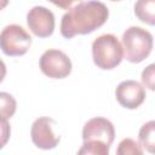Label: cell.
Listing matches in <instances>:
<instances>
[{"label":"cell","instance_id":"obj_1","mask_svg":"<svg viewBox=\"0 0 155 155\" xmlns=\"http://www.w3.org/2000/svg\"><path fill=\"white\" fill-rule=\"evenodd\" d=\"M109 17L108 7L97 0L81 1L68 10L61 21V34L65 39L86 35L101 28Z\"/></svg>","mask_w":155,"mask_h":155},{"label":"cell","instance_id":"obj_2","mask_svg":"<svg viewBox=\"0 0 155 155\" xmlns=\"http://www.w3.org/2000/svg\"><path fill=\"white\" fill-rule=\"evenodd\" d=\"M115 138V128L105 117H92L82 128V145L79 155H108Z\"/></svg>","mask_w":155,"mask_h":155},{"label":"cell","instance_id":"obj_3","mask_svg":"<svg viewBox=\"0 0 155 155\" xmlns=\"http://www.w3.org/2000/svg\"><path fill=\"white\" fill-rule=\"evenodd\" d=\"M124 56V46L114 34H103L92 42L93 63L103 70L116 68Z\"/></svg>","mask_w":155,"mask_h":155},{"label":"cell","instance_id":"obj_4","mask_svg":"<svg viewBox=\"0 0 155 155\" xmlns=\"http://www.w3.org/2000/svg\"><path fill=\"white\" fill-rule=\"evenodd\" d=\"M153 45V35L140 27H130L122 34L124 52L130 63L137 64L148 58L151 53Z\"/></svg>","mask_w":155,"mask_h":155},{"label":"cell","instance_id":"obj_5","mask_svg":"<svg viewBox=\"0 0 155 155\" xmlns=\"http://www.w3.org/2000/svg\"><path fill=\"white\" fill-rule=\"evenodd\" d=\"M31 45V36L18 24L6 25L0 35L1 51L10 57L23 56L28 52Z\"/></svg>","mask_w":155,"mask_h":155},{"label":"cell","instance_id":"obj_6","mask_svg":"<svg viewBox=\"0 0 155 155\" xmlns=\"http://www.w3.org/2000/svg\"><path fill=\"white\" fill-rule=\"evenodd\" d=\"M40 70L51 79H64L71 73V61L61 50H46L40 57Z\"/></svg>","mask_w":155,"mask_h":155},{"label":"cell","instance_id":"obj_7","mask_svg":"<svg viewBox=\"0 0 155 155\" xmlns=\"http://www.w3.org/2000/svg\"><path fill=\"white\" fill-rule=\"evenodd\" d=\"M27 24L38 38H48L54 31V15L45 6H34L27 15Z\"/></svg>","mask_w":155,"mask_h":155},{"label":"cell","instance_id":"obj_8","mask_svg":"<svg viewBox=\"0 0 155 155\" xmlns=\"http://www.w3.org/2000/svg\"><path fill=\"white\" fill-rule=\"evenodd\" d=\"M53 124L54 120L47 116H41L33 122L30 128V137L31 142L36 148L42 150H50L58 145L61 138L53 132Z\"/></svg>","mask_w":155,"mask_h":155},{"label":"cell","instance_id":"obj_9","mask_svg":"<svg viewBox=\"0 0 155 155\" xmlns=\"http://www.w3.org/2000/svg\"><path fill=\"white\" fill-rule=\"evenodd\" d=\"M115 97L117 103L126 109H137L145 101V88L138 81L125 80L121 81L116 90Z\"/></svg>","mask_w":155,"mask_h":155},{"label":"cell","instance_id":"obj_10","mask_svg":"<svg viewBox=\"0 0 155 155\" xmlns=\"http://www.w3.org/2000/svg\"><path fill=\"white\" fill-rule=\"evenodd\" d=\"M136 17L149 25H155V0H137L134 4Z\"/></svg>","mask_w":155,"mask_h":155},{"label":"cell","instance_id":"obj_11","mask_svg":"<svg viewBox=\"0 0 155 155\" xmlns=\"http://www.w3.org/2000/svg\"><path fill=\"white\" fill-rule=\"evenodd\" d=\"M138 142L143 149L155 154V120L145 122L138 132Z\"/></svg>","mask_w":155,"mask_h":155},{"label":"cell","instance_id":"obj_12","mask_svg":"<svg viewBox=\"0 0 155 155\" xmlns=\"http://www.w3.org/2000/svg\"><path fill=\"white\" fill-rule=\"evenodd\" d=\"M117 155H143V148L132 138H125L119 143L116 149Z\"/></svg>","mask_w":155,"mask_h":155},{"label":"cell","instance_id":"obj_13","mask_svg":"<svg viewBox=\"0 0 155 155\" xmlns=\"http://www.w3.org/2000/svg\"><path fill=\"white\" fill-rule=\"evenodd\" d=\"M0 101H1V119H5V120L11 119L16 111L15 98L7 92H1Z\"/></svg>","mask_w":155,"mask_h":155},{"label":"cell","instance_id":"obj_14","mask_svg":"<svg viewBox=\"0 0 155 155\" xmlns=\"http://www.w3.org/2000/svg\"><path fill=\"white\" fill-rule=\"evenodd\" d=\"M140 80L144 87L149 88L150 91H155V63H151L143 69Z\"/></svg>","mask_w":155,"mask_h":155},{"label":"cell","instance_id":"obj_15","mask_svg":"<svg viewBox=\"0 0 155 155\" xmlns=\"http://www.w3.org/2000/svg\"><path fill=\"white\" fill-rule=\"evenodd\" d=\"M47 1L52 2L53 5H56L57 7H59L62 10H69L73 7L74 4L81 2V0H47Z\"/></svg>","mask_w":155,"mask_h":155},{"label":"cell","instance_id":"obj_16","mask_svg":"<svg viewBox=\"0 0 155 155\" xmlns=\"http://www.w3.org/2000/svg\"><path fill=\"white\" fill-rule=\"evenodd\" d=\"M1 125H2V140H1V147H4L5 145V143H6V140H7V138H8V136H10V127H8V124H7V120H5V119H1Z\"/></svg>","mask_w":155,"mask_h":155},{"label":"cell","instance_id":"obj_17","mask_svg":"<svg viewBox=\"0 0 155 155\" xmlns=\"http://www.w3.org/2000/svg\"><path fill=\"white\" fill-rule=\"evenodd\" d=\"M110 1H121V0H110Z\"/></svg>","mask_w":155,"mask_h":155}]
</instances>
